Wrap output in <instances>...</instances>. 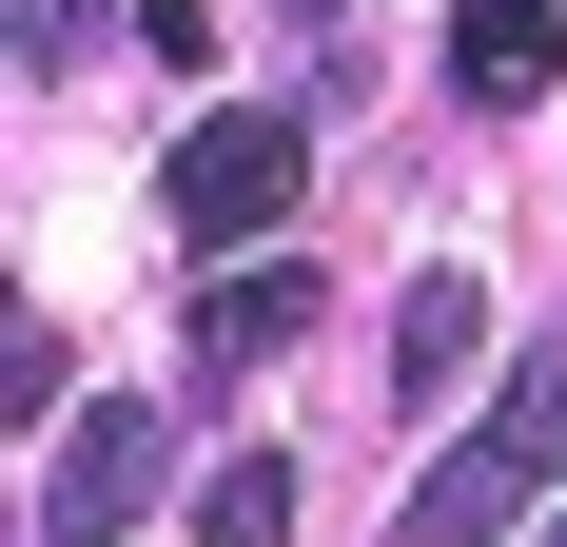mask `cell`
Listing matches in <instances>:
<instances>
[{"instance_id":"8fae6325","label":"cell","mask_w":567,"mask_h":547,"mask_svg":"<svg viewBox=\"0 0 567 547\" xmlns=\"http://www.w3.org/2000/svg\"><path fill=\"white\" fill-rule=\"evenodd\" d=\"M293 20H352V0H293Z\"/></svg>"},{"instance_id":"8992f818","label":"cell","mask_w":567,"mask_h":547,"mask_svg":"<svg viewBox=\"0 0 567 547\" xmlns=\"http://www.w3.org/2000/svg\"><path fill=\"white\" fill-rule=\"evenodd\" d=\"M470 332H489V293H470V274H431V293L392 313V391H451V372H470Z\"/></svg>"},{"instance_id":"9c48e42d","label":"cell","mask_w":567,"mask_h":547,"mask_svg":"<svg viewBox=\"0 0 567 547\" xmlns=\"http://www.w3.org/2000/svg\"><path fill=\"white\" fill-rule=\"evenodd\" d=\"M509 431H528V450H548V469H567V332H548V352H528V391H509Z\"/></svg>"},{"instance_id":"30bf717a","label":"cell","mask_w":567,"mask_h":547,"mask_svg":"<svg viewBox=\"0 0 567 547\" xmlns=\"http://www.w3.org/2000/svg\"><path fill=\"white\" fill-rule=\"evenodd\" d=\"M137 40H157V59H216V0H137Z\"/></svg>"},{"instance_id":"277c9868","label":"cell","mask_w":567,"mask_h":547,"mask_svg":"<svg viewBox=\"0 0 567 547\" xmlns=\"http://www.w3.org/2000/svg\"><path fill=\"white\" fill-rule=\"evenodd\" d=\"M528 489H548V450H528L509 411H489V431H470L451 469H431V489H411V547H489V528H509Z\"/></svg>"},{"instance_id":"6da1fadb","label":"cell","mask_w":567,"mask_h":547,"mask_svg":"<svg viewBox=\"0 0 567 547\" xmlns=\"http://www.w3.org/2000/svg\"><path fill=\"white\" fill-rule=\"evenodd\" d=\"M293 176H313V137H293L275 99H216L196 137H176V235H196V255H235V235L293 216Z\"/></svg>"},{"instance_id":"5b68a950","label":"cell","mask_w":567,"mask_h":547,"mask_svg":"<svg viewBox=\"0 0 567 547\" xmlns=\"http://www.w3.org/2000/svg\"><path fill=\"white\" fill-rule=\"evenodd\" d=\"M548 59H567L548 0H451V99H548Z\"/></svg>"},{"instance_id":"ba28073f","label":"cell","mask_w":567,"mask_h":547,"mask_svg":"<svg viewBox=\"0 0 567 547\" xmlns=\"http://www.w3.org/2000/svg\"><path fill=\"white\" fill-rule=\"evenodd\" d=\"M99 20H137V0H20V79H59V59L99 40Z\"/></svg>"},{"instance_id":"7a4b0ae2","label":"cell","mask_w":567,"mask_h":547,"mask_svg":"<svg viewBox=\"0 0 567 547\" xmlns=\"http://www.w3.org/2000/svg\"><path fill=\"white\" fill-rule=\"evenodd\" d=\"M157 411H79V431H59V469H40V547H117L137 528V508H157Z\"/></svg>"},{"instance_id":"3957f363","label":"cell","mask_w":567,"mask_h":547,"mask_svg":"<svg viewBox=\"0 0 567 547\" xmlns=\"http://www.w3.org/2000/svg\"><path fill=\"white\" fill-rule=\"evenodd\" d=\"M293 332H313V274H293V255H235L216 293H196V372L235 391V372H275Z\"/></svg>"},{"instance_id":"52a82bcc","label":"cell","mask_w":567,"mask_h":547,"mask_svg":"<svg viewBox=\"0 0 567 547\" xmlns=\"http://www.w3.org/2000/svg\"><path fill=\"white\" fill-rule=\"evenodd\" d=\"M196 547H293V469H275V450L196 469Z\"/></svg>"},{"instance_id":"7c38bea8","label":"cell","mask_w":567,"mask_h":547,"mask_svg":"<svg viewBox=\"0 0 567 547\" xmlns=\"http://www.w3.org/2000/svg\"><path fill=\"white\" fill-rule=\"evenodd\" d=\"M548 547H567V528H548Z\"/></svg>"}]
</instances>
